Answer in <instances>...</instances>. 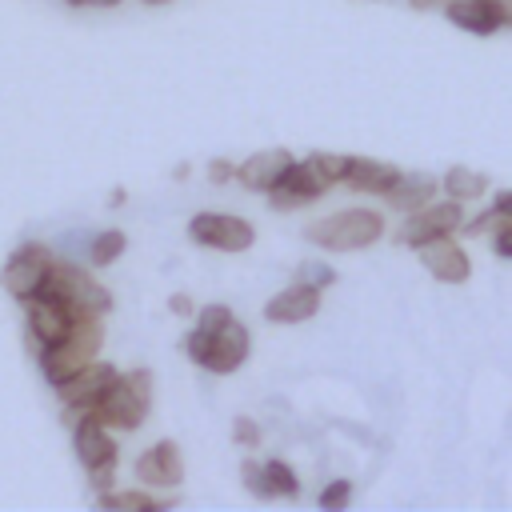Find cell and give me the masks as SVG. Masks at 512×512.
Wrapping results in <instances>:
<instances>
[{
    "mask_svg": "<svg viewBox=\"0 0 512 512\" xmlns=\"http://www.w3.org/2000/svg\"><path fill=\"white\" fill-rule=\"evenodd\" d=\"M100 344H104V316L76 312L72 324H68V332L56 344H44L40 348V372H44V380L56 388L60 380H68L72 372H80L84 364H92L96 352H100Z\"/></svg>",
    "mask_w": 512,
    "mask_h": 512,
    "instance_id": "obj_1",
    "label": "cell"
},
{
    "mask_svg": "<svg viewBox=\"0 0 512 512\" xmlns=\"http://www.w3.org/2000/svg\"><path fill=\"white\" fill-rule=\"evenodd\" d=\"M104 428L116 432H136L148 412H152V372L148 368H132L128 376L116 372V380L108 384V392L88 408Z\"/></svg>",
    "mask_w": 512,
    "mask_h": 512,
    "instance_id": "obj_2",
    "label": "cell"
},
{
    "mask_svg": "<svg viewBox=\"0 0 512 512\" xmlns=\"http://www.w3.org/2000/svg\"><path fill=\"white\" fill-rule=\"evenodd\" d=\"M32 296H52V300H60L72 316H76V312H96V316H104V312L112 308V292H108L104 284H96L84 268H76V264H68V260H56V256H52V264H48V272H44V280H40V288H36Z\"/></svg>",
    "mask_w": 512,
    "mask_h": 512,
    "instance_id": "obj_3",
    "label": "cell"
},
{
    "mask_svg": "<svg viewBox=\"0 0 512 512\" xmlns=\"http://www.w3.org/2000/svg\"><path fill=\"white\" fill-rule=\"evenodd\" d=\"M184 356H188L192 364L216 372V376H228V372H236V368L248 360V328H244L236 316H228V320H224L220 328H212V332L192 328L188 340H184Z\"/></svg>",
    "mask_w": 512,
    "mask_h": 512,
    "instance_id": "obj_4",
    "label": "cell"
},
{
    "mask_svg": "<svg viewBox=\"0 0 512 512\" xmlns=\"http://www.w3.org/2000/svg\"><path fill=\"white\" fill-rule=\"evenodd\" d=\"M384 236V216L372 212V208H344V212H332L328 220H316L304 228V240L328 248V252H356V248H368Z\"/></svg>",
    "mask_w": 512,
    "mask_h": 512,
    "instance_id": "obj_5",
    "label": "cell"
},
{
    "mask_svg": "<svg viewBox=\"0 0 512 512\" xmlns=\"http://www.w3.org/2000/svg\"><path fill=\"white\" fill-rule=\"evenodd\" d=\"M72 444H76L80 464L88 468L92 488H100V492H104V488L112 484V468H116V440L108 436V428H104V424H100L92 412H80Z\"/></svg>",
    "mask_w": 512,
    "mask_h": 512,
    "instance_id": "obj_6",
    "label": "cell"
},
{
    "mask_svg": "<svg viewBox=\"0 0 512 512\" xmlns=\"http://www.w3.org/2000/svg\"><path fill=\"white\" fill-rule=\"evenodd\" d=\"M188 236L204 248H216V252H248L256 232L244 216H232V212H196L188 220Z\"/></svg>",
    "mask_w": 512,
    "mask_h": 512,
    "instance_id": "obj_7",
    "label": "cell"
},
{
    "mask_svg": "<svg viewBox=\"0 0 512 512\" xmlns=\"http://www.w3.org/2000/svg\"><path fill=\"white\" fill-rule=\"evenodd\" d=\"M460 220H464V212H460V200H428V204H420V208H412L408 212V220H404V228L396 232V240L400 244H424V240H436V236H452L456 228H460Z\"/></svg>",
    "mask_w": 512,
    "mask_h": 512,
    "instance_id": "obj_8",
    "label": "cell"
},
{
    "mask_svg": "<svg viewBox=\"0 0 512 512\" xmlns=\"http://www.w3.org/2000/svg\"><path fill=\"white\" fill-rule=\"evenodd\" d=\"M324 188H328V184L320 180V172H316L308 160H292V164L280 172V180L268 188V204H272L276 212H292V208H304V204L320 200Z\"/></svg>",
    "mask_w": 512,
    "mask_h": 512,
    "instance_id": "obj_9",
    "label": "cell"
},
{
    "mask_svg": "<svg viewBox=\"0 0 512 512\" xmlns=\"http://www.w3.org/2000/svg\"><path fill=\"white\" fill-rule=\"evenodd\" d=\"M48 264H52V252H48L44 244H20V248L4 260V268H0V284L8 288V296L28 300V296L40 288Z\"/></svg>",
    "mask_w": 512,
    "mask_h": 512,
    "instance_id": "obj_10",
    "label": "cell"
},
{
    "mask_svg": "<svg viewBox=\"0 0 512 512\" xmlns=\"http://www.w3.org/2000/svg\"><path fill=\"white\" fill-rule=\"evenodd\" d=\"M444 16L472 36H492L512 24V0H448Z\"/></svg>",
    "mask_w": 512,
    "mask_h": 512,
    "instance_id": "obj_11",
    "label": "cell"
},
{
    "mask_svg": "<svg viewBox=\"0 0 512 512\" xmlns=\"http://www.w3.org/2000/svg\"><path fill=\"white\" fill-rule=\"evenodd\" d=\"M112 380H116V364H108V360H92V364H84L80 372H72L68 380H60L56 392H60L64 408H72V412H88V408L108 392Z\"/></svg>",
    "mask_w": 512,
    "mask_h": 512,
    "instance_id": "obj_12",
    "label": "cell"
},
{
    "mask_svg": "<svg viewBox=\"0 0 512 512\" xmlns=\"http://www.w3.org/2000/svg\"><path fill=\"white\" fill-rule=\"evenodd\" d=\"M136 480L144 488H180L184 484V456L176 440H156L136 460Z\"/></svg>",
    "mask_w": 512,
    "mask_h": 512,
    "instance_id": "obj_13",
    "label": "cell"
},
{
    "mask_svg": "<svg viewBox=\"0 0 512 512\" xmlns=\"http://www.w3.org/2000/svg\"><path fill=\"white\" fill-rule=\"evenodd\" d=\"M416 252H420V264H424L436 280H444V284H464V280H468V272H472L468 252H464L452 236L424 240V244H416Z\"/></svg>",
    "mask_w": 512,
    "mask_h": 512,
    "instance_id": "obj_14",
    "label": "cell"
},
{
    "mask_svg": "<svg viewBox=\"0 0 512 512\" xmlns=\"http://www.w3.org/2000/svg\"><path fill=\"white\" fill-rule=\"evenodd\" d=\"M316 308H320V288L296 280L292 288L276 292V296L264 304V320H272V324H300V320H312Z\"/></svg>",
    "mask_w": 512,
    "mask_h": 512,
    "instance_id": "obj_15",
    "label": "cell"
},
{
    "mask_svg": "<svg viewBox=\"0 0 512 512\" xmlns=\"http://www.w3.org/2000/svg\"><path fill=\"white\" fill-rule=\"evenodd\" d=\"M296 156L288 152V148H264V152H256V156H248L232 176L244 184V188H252V192H268L276 180H280V172L292 164Z\"/></svg>",
    "mask_w": 512,
    "mask_h": 512,
    "instance_id": "obj_16",
    "label": "cell"
},
{
    "mask_svg": "<svg viewBox=\"0 0 512 512\" xmlns=\"http://www.w3.org/2000/svg\"><path fill=\"white\" fill-rule=\"evenodd\" d=\"M24 304H28V332L40 340V348L44 344H56L68 332L72 312L60 300H52V296H28Z\"/></svg>",
    "mask_w": 512,
    "mask_h": 512,
    "instance_id": "obj_17",
    "label": "cell"
},
{
    "mask_svg": "<svg viewBox=\"0 0 512 512\" xmlns=\"http://www.w3.org/2000/svg\"><path fill=\"white\" fill-rule=\"evenodd\" d=\"M396 176H400V168L388 164V160L348 156V168H344V180H340V184H348V188H356V192H372V196H380Z\"/></svg>",
    "mask_w": 512,
    "mask_h": 512,
    "instance_id": "obj_18",
    "label": "cell"
},
{
    "mask_svg": "<svg viewBox=\"0 0 512 512\" xmlns=\"http://www.w3.org/2000/svg\"><path fill=\"white\" fill-rule=\"evenodd\" d=\"M380 196L388 200V208L412 212V208H420V204H428V200L436 196V180H432L428 172H400Z\"/></svg>",
    "mask_w": 512,
    "mask_h": 512,
    "instance_id": "obj_19",
    "label": "cell"
},
{
    "mask_svg": "<svg viewBox=\"0 0 512 512\" xmlns=\"http://www.w3.org/2000/svg\"><path fill=\"white\" fill-rule=\"evenodd\" d=\"M484 188H488V176L484 172H472L464 164H452L444 172V192L452 200H476V196H484Z\"/></svg>",
    "mask_w": 512,
    "mask_h": 512,
    "instance_id": "obj_20",
    "label": "cell"
},
{
    "mask_svg": "<svg viewBox=\"0 0 512 512\" xmlns=\"http://www.w3.org/2000/svg\"><path fill=\"white\" fill-rule=\"evenodd\" d=\"M100 508H116V512H152V508H164L168 500L152 496V492H140V488H128V492H100L96 496Z\"/></svg>",
    "mask_w": 512,
    "mask_h": 512,
    "instance_id": "obj_21",
    "label": "cell"
},
{
    "mask_svg": "<svg viewBox=\"0 0 512 512\" xmlns=\"http://www.w3.org/2000/svg\"><path fill=\"white\" fill-rule=\"evenodd\" d=\"M264 468V488H268V496H296L300 492V480H296V472L284 464V460H268V464H260Z\"/></svg>",
    "mask_w": 512,
    "mask_h": 512,
    "instance_id": "obj_22",
    "label": "cell"
},
{
    "mask_svg": "<svg viewBox=\"0 0 512 512\" xmlns=\"http://www.w3.org/2000/svg\"><path fill=\"white\" fill-rule=\"evenodd\" d=\"M124 232L120 228H108V232H96L92 236V244H88V256H92V264L96 268H104V264H112L120 252H124Z\"/></svg>",
    "mask_w": 512,
    "mask_h": 512,
    "instance_id": "obj_23",
    "label": "cell"
},
{
    "mask_svg": "<svg viewBox=\"0 0 512 512\" xmlns=\"http://www.w3.org/2000/svg\"><path fill=\"white\" fill-rule=\"evenodd\" d=\"M504 220H512V208L492 204L488 212H480V216H472V220H460V232H464V236H484V232H492V228L504 224Z\"/></svg>",
    "mask_w": 512,
    "mask_h": 512,
    "instance_id": "obj_24",
    "label": "cell"
},
{
    "mask_svg": "<svg viewBox=\"0 0 512 512\" xmlns=\"http://www.w3.org/2000/svg\"><path fill=\"white\" fill-rule=\"evenodd\" d=\"M308 164L320 172L324 184H340V180H344V168H348V156H336V152H312Z\"/></svg>",
    "mask_w": 512,
    "mask_h": 512,
    "instance_id": "obj_25",
    "label": "cell"
},
{
    "mask_svg": "<svg viewBox=\"0 0 512 512\" xmlns=\"http://www.w3.org/2000/svg\"><path fill=\"white\" fill-rule=\"evenodd\" d=\"M296 280H300V284H312V288H328V284L336 280V268L324 264V260H304L300 272H296Z\"/></svg>",
    "mask_w": 512,
    "mask_h": 512,
    "instance_id": "obj_26",
    "label": "cell"
},
{
    "mask_svg": "<svg viewBox=\"0 0 512 512\" xmlns=\"http://www.w3.org/2000/svg\"><path fill=\"white\" fill-rule=\"evenodd\" d=\"M348 500H352V480H332L328 488H320V508L328 512H340Z\"/></svg>",
    "mask_w": 512,
    "mask_h": 512,
    "instance_id": "obj_27",
    "label": "cell"
},
{
    "mask_svg": "<svg viewBox=\"0 0 512 512\" xmlns=\"http://www.w3.org/2000/svg\"><path fill=\"white\" fill-rule=\"evenodd\" d=\"M228 316H232V308H228V304H204V308H200L196 328H200V332H212V328H220Z\"/></svg>",
    "mask_w": 512,
    "mask_h": 512,
    "instance_id": "obj_28",
    "label": "cell"
},
{
    "mask_svg": "<svg viewBox=\"0 0 512 512\" xmlns=\"http://www.w3.org/2000/svg\"><path fill=\"white\" fill-rule=\"evenodd\" d=\"M232 440H236L240 448H256V444H260V428H256L248 416H236V420H232Z\"/></svg>",
    "mask_w": 512,
    "mask_h": 512,
    "instance_id": "obj_29",
    "label": "cell"
},
{
    "mask_svg": "<svg viewBox=\"0 0 512 512\" xmlns=\"http://www.w3.org/2000/svg\"><path fill=\"white\" fill-rule=\"evenodd\" d=\"M240 476H244V488H248L252 496H268V488H264V468H260L256 460H244V464H240Z\"/></svg>",
    "mask_w": 512,
    "mask_h": 512,
    "instance_id": "obj_30",
    "label": "cell"
},
{
    "mask_svg": "<svg viewBox=\"0 0 512 512\" xmlns=\"http://www.w3.org/2000/svg\"><path fill=\"white\" fill-rule=\"evenodd\" d=\"M492 232H496V256H500V260H508V256H512V220L496 224Z\"/></svg>",
    "mask_w": 512,
    "mask_h": 512,
    "instance_id": "obj_31",
    "label": "cell"
},
{
    "mask_svg": "<svg viewBox=\"0 0 512 512\" xmlns=\"http://www.w3.org/2000/svg\"><path fill=\"white\" fill-rule=\"evenodd\" d=\"M232 172H236V168H232L228 160H212V164H208V180H212V184H228Z\"/></svg>",
    "mask_w": 512,
    "mask_h": 512,
    "instance_id": "obj_32",
    "label": "cell"
},
{
    "mask_svg": "<svg viewBox=\"0 0 512 512\" xmlns=\"http://www.w3.org/2000/svg\"><path fill=\"white\" fill-rule=\"evenodd\" d=\"M168 308H172L176 316H192V296H184V292H172V296H168Z\"/></svg>",
    "mask_w": 512,
    "mask_h": 512,
    "instance_id": "obj_33",
    "label": "cell"
},
{
    "mask_svg": "<svg viewBox=\"0 0 512 512\" xmlns=\"http://www.w3.org/2000/svg\"><path fill=\"white\" fill-rule=\"evenodd\" d=\"M68 8H116V4H124V0H64Z\"/></svg>",
    "mask_w": 512,
    "mask_h": 512,
    "instance_id": "obj_34",
    "label": "cell"
},
{
    "mask_svg": "<svg viewBox=\"0 0 512 512\" xmlns=\"http://www.w3.org/2000/svg\"><path fill=\"white\" fill-rule=\"evenodd\" d=\"M440 0H412V8H420V12H428V8H436Z\"/></svg>",
    "mask_w": 512,
    "mask_h": 512,
    "instance_id": "obj_35",
    "label": "cell"
},
{
    "mask_svg": "<svg viewBox=\"0 0 512 512\" xmlns=\"http://www.w3.org/2000/svg\"><path fill=\"white\" fill-rule=\"evenodd\" d=\"M144 4H168V0H144Z\"/></svg>",
    "mask_w": 512,
    "mask_h": 512,
    "instance_id": "obj_36",
    "label": "cell"
}]
</instances>
